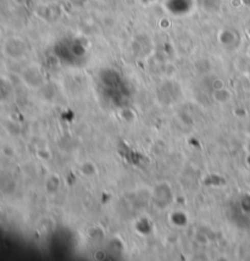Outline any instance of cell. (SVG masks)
I'll return each mask as SVG.
<instances>
[{
    "instance_id": "cell-1",
    "label": "cell",
    "mask_w": 250,
    "mask_h": 261,
    "mask_svg": "<svg viewBox=\"0 0 250 261\" xmlns=\"http://www.w3.org/2000/svg\"><path fill=\"white\" fill-rule=\"evenodd\" d=\"M26 53V45L22 40L14 39L10 40L8 44V54L11 58H21Z\"/></svg>"
},
{
    "instance_id": "cell-2",
    "label": "cell",
    "mask_w": 250,
    "mask_h": 261,
    "mask_svg": "<svg viewBox=\"0 0 250 261\" xmlns=\"http://www.w3.org/2000/svg\"><path fill=\"white\" fill-rule=\"evenodd\" d=\"M32 73V68L27 70L26 73H24V81L27 82V85H30L31 87H38L44 82V79H43L42 73L38 70H34V74Z\"/></svg>"
},
{
    "instance_id": "cell-3",
    "label": "cell",
    "mask_w": 250,
    "mask_h": 261,
    "mask_svg": "<svg viewBox=\"0 0 250 261\" xmlns=\"http://www.w3.org/2000/svg\"><path fill=\"white\" fill-rule=\"evenodd\" d=\"M15 189V182L12 179V177L8 175H2L0 176V191L9 193V192L14 191Z\"/></svg>"
}]
</instances>
